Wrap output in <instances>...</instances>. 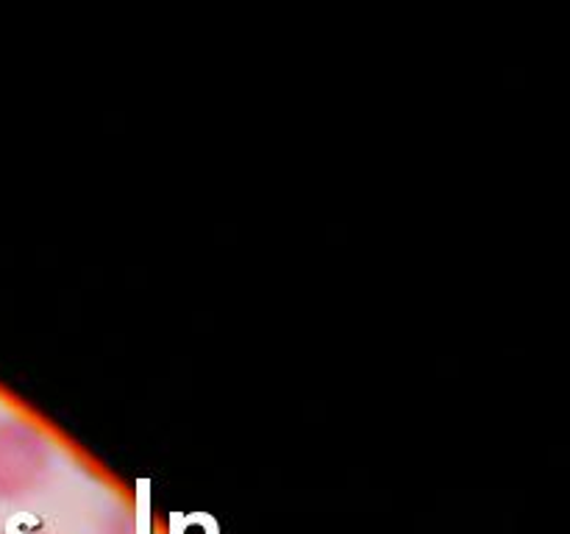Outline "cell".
I'll use <instances>...</instances> for the list:
<instances>
[{"instance_id":"7a4b0ae2","label":"cell","mask_w":570,"mask_h":534,"mask_svg":"<svg viewBox=\"0 0 570 534\" xmlns=\"http://www.w3.org/2000/svg\"><path fill=\"white\" fill-rule=\"evenodd\" d=\"M184 529H186L184 515H181V512H173V515H170V534H184Z\"/></svg>"},{"instance_id":"6da1fadb","label":"cell","mask_w":570,"mask_h":534,"mask_svg":"<svg viewBox=\"0 0 570 534\" xmlns=\"http://www.w3.org/2000/svg\"><path fill=\"white\" fill-rule=\"evenodd\" d=\"M137 534H150V481H137Z\"/></svg>"},{"instance_id":"3957f363","label":"cell","mask_w":570,"mask_h":534,"mask_svg":"<svg viewBox=\"0 0 570 534\" xmlns=\"http://www.w3.org/2000/svg\"><path fill=\"white\" fill-rule=\"evenodd\" d=\"M195 518H198V523H204L206 534H220V526H217V521L212 515H195Z\"/></svg>"},{"instance_id":"277c9868","label":"cell","mask_w":570,"mask_h":534,"mask_svg":"<svg viewBox=\"0 0 570 534\" xmlns=\"http://www.w3.org/2000/svg\"><path fill=\"white\" fill-rule=\"evenodd\" d=\"M7 534H25V532H20L18 523H14V518H9V521H7Z\"/></svg>"}]
</instances>
